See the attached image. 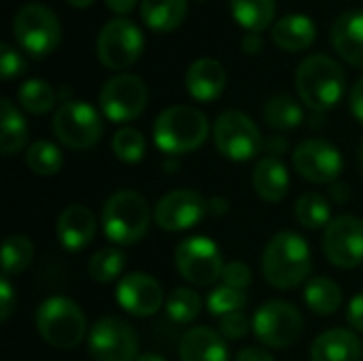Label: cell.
<instances>
[{
  "mask_svg": "<svg viewBox=\"0 0 363 361\" xmlns=\"http://www.w3.org/2000/svg\"><path fill=\"white\" fill-rule=\"evenodd\" d=\"M311 247L296 232H279L262 257L264 279L277 289H294L311 274Z\"/></svg>",
  "mask_w": 363,
  "mask_h": 361,
  "instance_id": "6da1fadb",
  "label": "cell"
},
{
  "mask_svg": "<svg viewBox=\"0 0 363 361\" xmlns=\"http://www.w3.org/2000/svg\"><path fill=\"white\" fill-rule=\"evenodd\" d=\"M345 87H347L345 70L334 57L325 53L308 55L298 66L296 89L302 102L317 113H325L334 109L345 96Z\"/></svg>",
  "mask_w": 363,
  "mask_h": 361,
  "instance_id": "7a4b0ae2",
  "label": "cell"
},
{
  "mask_svg": "<svg viewBox=\"0 0 363 361\" xmlns=\"http://www.w3.org/2000/svg\"><path fill=\"white\" fill-rule=\"evenodd\" d=\"M208 136V119L202 111L185 104L162 111L153 126L155 145L168 155L196 151Z\"/></svg>",
  "mask_w": 363,
  "mask_h": 361,
  "instance_id": "3957f363",
  "label": "cell"
},
{
  "mask_svg": "<svg viewBox=\"0 0 363 361\" xmlns=\"http://www.w3.org/2000/svg\"><path fill=\"white\" fill-rule=\"evenodd\" d=\"M151 226L149 202L134 189L115 191L102 209L104 236L115 245H134L143 240Z\"/></svg>",
  "mask_w": 363,
  "mask_h": 361,
  "instance_id": "277c9868",
  "label": "cell"
},
{
  "mask_svg": "<svg viewBox=\"0 0 363 361\" xmlns=\"http://www.w3.org/2000/svg\"><path fill=\"white\" fill-rule=\"evenodd\" d=\"M36 330L55 349H74L83 343L87 319L77 302L64 296L45 300L36 311Z\"/></svg>",
  "mask_w": 363,
  "mask_h": 361,
  "instance_id": "5b68a950",
  "label": "cell"
},
{
  "mask_svg": "<svg viewBox=\"0 0 363 361\" xmlns=\"http://www.w3.org/2000/svg\"><path fill=\"white\" fill-rule=\"evenodd\" d=\"M13 34L23 51L32 57L53 53L62 40V26L57 15L38 2L23 4L13 19Z\"/></svg>",
  "mask_w": 363,
  "mask_h": 361,
  "instance_id": "8992f818",
  "label": "cell"
},
{
  "mask_svg": "<svg viewBox=\"0 0 363 361\" xmlns=\"http://www.w3.org/2000/svg\"><path fill=\"white\" fill-rule=\"evenodd\" d=\"M213 138L219 153L232 162H249L264 149V140L255 121L242 111L234 109L217 117Z\"/></svg>",
  "mask_w": 363,
  "mask_h": 361,
  "instance_id": "52a82bcc",
  "label": "cell"
},
{
  "mask_svg": "<svg viewBox=\"0 0 363 361\" xmlns=\"http://www.w3.org/2000/svg\"><path fill=\"white\" fill-rule=\"evenodd\" d=\"M253 332L259 343L272 349L294 347L304 330V321L300 311L283 300H270L257 309L251 319Z\"/></svg>",
  "mask_w": 363,
  "mask_h": 361,
  "instance_id": "ba28073f",
  "label": "cell"
},
{
  "mask_svg": "<svg viewBox=\"0 0 363 361\" xmlns=\"http://www.w3.org/2000/svg\"><path fill=\"white\" fill-rule=\"evenodd\" d=\"M179 274L191 285H213L223 274V255L215 240L206 236H191L179 243L174 251Z\"/></svg>",
  "mask_w": 363,
  "mask_h": 361,
  "instance_id": "9c48e42d",
  "label": "cell"
},
{
  "mask_svg": "<svg viewBox=\"0 0 363 361\" xmlns=\"http://www.w3.org/2000/svg\"><path fill=\"white\" fill-rule=\"evenodd\" d=\"M53 132L62 145L81 151L94 147L100 140L104 126L91 104L68 100L53 115Z\"/></svg>",
  "mask_w": 363,
  "mask_h": 361,
  "instance_id": "30bf717a",
  "label": "cell"
},
{
  "mask_svg": "<svg viewBox=\"0 0 363 361\" xmlns=\"http://www.w3.org/2000/svg\"><path fill=\"white\" fill-rule=\"evenodd\" d=\"M143 32L130 19H111L98 34L96 53L102 66L111 70L130 68L143 53Z\"/></svg>",
  "mask_w": 363,
  "mask_h": 361,
  "instance_id": "8fae6325",
  "label": "cell"
},
{
  "mask_svg": "<svg viewBox=\"0 0 363 361\" xmlns=\"http://www.w3.org/2000/svg\"><path fill=\"white\" fill-rule=\"evenodd\" d=\"M149 102V89L136 74H117L100 89V109L106 119L125 123L136 119Z\"/></svg>",
  "mask_w": 363,
  "mask_h": 361,
  "instance_id": "7c38bea8",
  "label": "cell"
},
{
  "mask_svg": "<svg viewBox=\"0 0 363 361\" xmlns=\"http://www.w3.org/2000/svg\"><path fill=\"white\" fill-rule=\"evenodd\" d=\"M89 355L96 361H136L138 336L119 317H102L89 332Z\"/></svg>",
  "mask_w": 363,
  "mask_h": 361,
  "instance_id": "4fadbf2b",
  "label": "cell"
},
{
  "mask_svg": "<svg viewBox=\"0 0 363 361\" xmlns=\"http://www.w3.org/2000/svg\"><path fill=\"white\" fill-rule=\"evenodd\" d=\"M323 253L336 268H357L363 264V221L342 215L330 221L323 234Z\"/></svg>",
  "mask_w": 363,
  "mask_h": 361,
  "instance_id": "5bb4252c",
  "label": "cell"
},
{
  "mask_svg": "<svg viewBox=\"0 0 363 361\" xmlns=\"http://www.w3.org/2000/svg\"><path fill=\"white\" fill-rule=\"evenodd\" d=\"M294 166L302 179L323 185L334 183L340 177L345 162L340 151L332 143L323 138H311L298 145V149L294 151Z\"/></svg>",
  "mask_w": 363,
  "mask_h": 361,
  "instance_id": "9a60e30c",
  "label": "cell"
},
{
  "mask_svg": "<svg viewBox=\"0 0 363 361\" xmlns=\"http://www.w3.org/2000/svg\"><path fill=\"white\" fill-rule=\"evenodd\" d=\"M208 215V200L194 189H177L166 194L155 206V223L166 232H183L194 228Z\"/></svg>",
  "mask_w": 363,
  "mask_h": 361,
  "instance_id": "2e32d148",
  "label": "cell"
},
{
  "mask_svg": "<svg viewBox=\"0 0 363 361\" xmlns=\"http://www.w3.org/2000/svg\"><path fill=\"white\" fill-rule=\"evenodd\" d=\"M115 298L119 306L134 317H151L164 304V291L160 283L145 272L125 274L117 285Z\"/></svg>",
  "mask_w": 363,
  "mask_h": 361,
  "instance_id": "e0dca14e",
  "label": "cell"
},
{
  "mask_svg": "<svg viewBox=\"0 0 363 361\" xmlns=\"http://www.w3.org/2000/svg\"><path fill=\"white\" fill-rule=\"evenodd\" d=\"M57 238L66 251L85 249L96 236V217L83 204L66 206L57 217Z\"/></svg>",
  "mask_w": 363,
  "mask_h": 361,
  "instance_id": "ac0fdd59",
  "label": "cell"
},
{
  "mask_svg": "<svg viewBox=\"0 0 363 361\" xmlns=\"http://www.w3.org/2000/svg\"><path fill=\"white\" fill-rule=\"evenodd\" d=\"M330 36L336 53L345 62L363 68V9L340 15L334 21Z\"/></svg>",
  "mask_w": 363,
  "mask_h": 361,
  "instance_id": "d6986e66",
  "label": "cell"
},
{
  "mask_svg": "<svg viewBox=\"0 0 363 361\" xmlns=\"http://www.w3.org/2000/svg\"><path fill=\"white\" fill-rule=\"evenodd\" d=\"M185 87L198 102H213L223 94L225 87V68L213 60L202 57L196 60L185 74Z\"/></svg>",
  "mask_w": 363,
  "mask_h": 361,
  "instance_id": "ffe728a7",
  "label": "cell"
},
{
  "mask_svg": "<svg viewBox=\"0 0 363 361\" xmlns=\"http://www.w3.org/2000/svg\"><path fill=\"white\" fill-rule=\"evenodd\" d=\"M362 343L351 330L334 328L315 338L311 361H359Z\"/></svg>",
  "mask_w": 363,
  "mask_h": 361,
  "instance_id": "44dd1931",
  "label": "cell"
},
{
  "mask_svg": "<svg viewBox=\"0 0 363 361\" xmlns=\"http://www.w3.org/2000/svg\"><path fill=\"white\" fill-rule=\"evenodd\" d=\"M181 361H228L230 351L221 334L211 328H191L179 345Z\"/></svg>",
  "mask_w": 363,
  "mask_h": 361,
  "instance_id": "7402d4cb",
  "label": "cell"
},
{
  "mask_svg": "<svg viewBox=\"0 0 363 361\" xmlns=\"http://www.w3.org/2000/svg\"><path fill=\"white\" fill-rule=\"evenodd\" d=\"M253 189L266 202H281L289 191V172L279 157H264L253 170Z\"/></svg>",
  "mask_w": 363,
  "mask_h": 361,
  "instance_id": "603a6c76",
  "label": "cell"
},
{
  "mask_svg": "<svg viewBox=\"0 0 363 361\" xmlns=\"http://www.w3.org/2000/svg\"><path fill=\"white\" fill-rule=\"evenodd\" d=\"M317 38V28L306 15H285L272 28V40L283 51H304Z\"/></svg>",
  "mask_w": 363,
  "mask_h": 361,
  "instance_id": "cb8c5ba5",
  "label": "cell"
},
{
  "mask_svg": "<svg viewBox=\"0 0 363 361\" xmlns=\"http://www.w3.org/2000/svg\"><path fill=\"white\" fill-rule=\"evenodd\" d=\"M187 15V0H143L140 17L153 32L177 30Z\"/></svg>",
  "mask_w": 363,
  "mask_h": 361,
  "instance_id": "d4e9b609",
  "label": "cell"
},
{
  "mask_svg": "<svg viewBox=\"0 0 363 361\" xmlns=\"http://www.w3.org/2000/svg\"><path fill=\"white\" fill-rule=\"evenodd\" d=\"M28 143V123L9 98L0 102V151L4 155L17 153Z\"/></svg>",
  "mask_w": 363,
  "mask_h": 361,
  "instance_id": "484cf974",
  "label": "cell"
},
{
  "mask_svg": "<svg viewBox=\"0 0 363 361\" xmlns=\"http://www.w3.org/2000/svg\"><path fill=\"white\" fill-rule=\"evenodd\" d=\"M304 302L315 315H334L342 304V289L328 277H315L304 287Z\"/></svg>",
  "mask_w": 363,
  "mask_h": 361,
  "instance_id": "4316f807",
  "label": "cell"
},
{
  "mask_svg": "<svg viewBox=\"0 0 363 361\" xmlns=\"http://www.w3.org/2000/svg\"><path fill=\"white\" fill-rule=\"evenodd\" d=\"M234 19L249 32H264L274 19V0H230Z\"/></svg>",
  "mask_w": 363,
  "mask_h": 361,
  "instance_id": "83f0119b",
  "label": "cell"
},
{
  "mask_svg": "<svg viewBox=\"0 0 363 361\" xmlns=\"http://www.w3.org/2000/svg\"><path fill=\"white\" fill-rule=\"evenodd\" d=\"M264 117H266L270 128L287 132V130H296L302 123L304 113H302V106L291 96L279 94L266 102Z\"/></svg>",
  "mask_w": 363,
  "mask_h": 361,
  "instance_id": "f1b7e54d",
  "label": "cell"
},
{
  "mask_svg": "<svg viewBox=\"0 0 363 361\" xmlns=\"http://www.w3.org/2000/svg\"><path fill=\"white\" fill-rule=\"evenodd\" d=\"M296 219L300 226L308 230L328 228L332 221V206L321 194L308 191L300 196V200L296 202Z\"/></svg>",
  "mask_w": 363,
  "mask_h": 361,
  "instance_id": "f546056e",
  "label": "cell"
},
{
  "mask_svg": "<svg viewBox=\"0 0 363 361\" xmlns=\"http://www.w3.org/2000/svg\"><path fill=\"white\" fill-rule=\"evenodd\" d=\"M26 164L38 177H53L62 170L64 157H62V151L53 143L36 140L26 151Z\"/></svg>",
  "mask_w": 363,
  "mask_h": 361,
  "instance_id": "4dcf8cb0",
  "label": "cell"
},
{
  "mask_svg": "<svg viewBox=\"0 0 363 361\" xmlns=\"http://www.w3.org/2000/svg\"><path fill=\"white\" fill-rule=\"evenodd\" d=\"M34 257V245L30 238L21 234H13L4 240L2 247V272L4 277H15L21 274Z\"/></svg>",
  "mask_w": 363,
  "mask_h": 361,
  "instance_id": "1f68e13d",
  "label": "cell"
},
{
  "mask_svg": "<svg viewBox=\"0 0 363 361\" xmlns=\"http://www.w3.org/2000/svg\"><path fill=\"white\" fill-rule=\"evenodd\" d=\"M17 100H19L21 109H26L28 113H32V115H45L55 104V91H53V87L47 81H43V79H30V81H26L19 87Z\"/></svg>",
  "mask_w": 363,
  "mask_h": 361,
  "instance_id": "d6a6232c",
  "label": "cell"
},
{
  "mask_svg": "<svg viewBox=\"0 0 363 361\" xmlns=\"http://www.w3.org/2000/svg\"><path fill=\"white\" fill-rule=\"evenodd\" d=\"M202 311V298L187 287H177L166 300V315L174 323H191Z\"/></svg>",
  "mask_w": 363,
  "mask_h": 361,
  "instance_id": "836d02e7",
  "label": "cell"
},
{
  "mask_svg": "<svg viewBox=\"0 0 363 361\" xmlns=\"http://www.w3.org/2000/svg\"><path fill=\"white\" fill-rule=\"evenodd\" d=\"M123 266H125V257L121 251L100 249L98 253L91 255V260L87 264V272L96 283H111V281L119 279V274L123 272Z\"/></svg>",
  "mask_w": 363,
  "mask_h": 361,
  "instance_id": "e575fe53",
  "label": "cell"
},
{
  "mask_svg": "<svg viewBox=\"0 0 363 361\" xmlns=\"http://www.w3.org/2000/svg\"><path fill=\"white\" fill-rule=\"evenodd\" d=\"M147 143L145 136L136 128H121L113 136V153L125 162V164H136L145 157Z\"/></svg>",
  "mask_w": 363,
  "mask_h": 361,
  "instance_id": "d590c367",
  "label": "cell"
},
{
  "mask_svg": "<svg viewBox=\"0 0 363 361\" xmlns=\"http://www.w3.org/2000/svg\"><path fill=\"white\" fill-rule=\"evenodd\" d=\"M206 306H208L211 315L223 317V315L242 311L247 306V296H245V291H238V289H232L228 285H221V287L211 291V296L206 300Z\"/></svg>",
  "mask_w": 363,
  "mask_h": 361,
  "instance_id": "8d00e7d4",
  "label": "cell"
},
{
  "mask_svg": "<svg viewBox=\"0 0 363 361\" xmlns=\"http://www.w3.org/2000/svg\"><path fill=\"white\" fill-rule=\"evenodd\" d=\"M249 330H253V326L242 311L219 317V334L228 340H240L249 334Z\"/></svg>",
  "mask_w": 363,
  "mask_h": 361,
  "instance_id": "74e56055",
  "label": "cell"
},
{
  "mask_svg": "<svg viewBox=\"0 0 363 361\" xmlns=\"http://www.w3.org/2000/svg\"><path fill=\"white\" fill-rule=\"evenodd\" d=\"M221 279H223V285L245 291L251 285V268L245 262H230L225 264Z\"/></svg>",
  "mask_w": 363,
  "mask_h": 361,
  "instance_id": "f35d334b",
  "label": "cell"
},
{
  "mask_svg": "<svg viewBox=\"0 0 363 361\" xmlns=\"http://www.w3.org/2000/svg\"><path fill=\"white\" fill-rule=\"evenodd\" d=\"M23 70H26L23 57L9 43H2L0 45V72H2V79L9 81V79L21 74Z\"/></svg>",
  "mask_w": 363,
  "mask_h": 361,
  "instance_id": "ab89813d",
  "label": "cell"
},
{
  "mask_svg": "<svg viewBox=\"0 0 363 361\" xmlns=\"http://www.w3.org/2000/svg\"><path fill=\"white\" fill-rule=\"evenodd\" d=\"M13 309H15V294L9 283V277H2L0 279V319L9 321Z\"/></svg>",
  "mask_w": 363,
  "mask_h": 361,
  "instance_id": "60d3db41",
  "label": "cell"
},
{
  "mask_svg": "<svg viewBox=\"0 0 363 361\" xmlns=\"http://www.w3.org/2000/svg\"><path fill=\"white\" fill-rule=\"evenodd\" d=\"M347 321L353 330L363 332V294L355 296L347 309Z\"/></svg>",
  "mask_w": 363,
  "mask_h": 361,
  "instance_id": "b9f144b4",
  "label": "cell"
},
{
  "mask_svg": "<svg viewBox=\"0 0 363 361\" xmlns=\"http://www.w3.org/2000/svg\"><path fill=\"white\" fill-rule=\"evenodd\" d=\"M349 104H351V113L355 115V119L363 123V79H359L353 85L351 96H349Z\"/></svg>",
  "mask_w": 363,
  "mask_h": 361,
  "instance_id": "7bdbcfd3",
  "label": "cell"
},
{
  "mask_svg": "<svg viewBox=\"0 0 363 361\" xmlns=\"http://www.w3.org/2000/svg\"><path fill=\"white\" fill-rule=\"evenodd\" d=\"M236 361H274V357L264 351V349H257V347H245L238 351Z\"/></svg>",
  "mask_w": 363,
  "mask_h": 361,
  "instance_id": "ee69618b",
  "label": "cell"
},
{
  "mask_svg": "<svg viewBox=\"0 0 363 361\" xmlns=\"http://www.w3.org/2000/svg\"><path fill=\"white\" fill-rule=\"evenodd\" d=\"M264 151L268 153V157H279L287 151V140L283 136H270L264 143Z\"/></svg>",
  "mask_w": 363,
  "mask_h": 361,
  "instance_id": "f6af8a7d",
  "label": "cell"
},
{
  "mask_svg": "<svg viewBox=\"0 0 363 361\" xmlns=\"http://www.w3.org/2000/svg\"><path fill=\"white\" fill-rule=\"evenodd\" d=\"M242 49L247 51V53H259L262 49H264V38L257 34V32H247L245 36H242Z\"/></svg>",
  "mask_w": 363,
  "mask_h": 361,
  "instance_id": "bcb514c9",
  "label": "cell"
},
{
  "mask_svg": "<svg viewBox=\"0 0 363 361\" xmlns=\"http://www.w3.org/2000/svg\"><path fill=\"white\" fill-rule=\"evenodd\" d=\"M104 2L117 15H125V13H130L136 6V0H104Z\"/></svg>",
  "mask_w": 363,
  "mask_h": 361,
  "instance_id": "7dc6e473",
  "label": "cell"
},
{
  "mask_svg": "<svg viewBox=\"0 0 363 361\" xmlns=\"http://www.w3.org/2000/svg\"><path fill=\"white\" fill-rule=\"evenodd\" d=\"M330 191H332L336 202H347L349 200V185H345V183H334Z\"/></svg>",
  "mask_w": 363,
  "mask_h": 361,
  "instance_id": "c3c4849f",
  "label": "cell"
},
{
  "mask_svg": "<svg viewBox=\"0 0 363 361\" xmlns=\"http://www.w3.org/2000/svg\"><path fill=\"white\" fill-rule=\"evenodd\" d=\"M228 211V202L221 200V198H213L208 200V213L211 215H223Z\"/></svg>",
  "mask_w": 363,
  "mask_h": 361,
  "instance_id": "681fc988",
  "label": "cell"
},
{
  "mask_svg": "<svg viewBox=\"0 0 363 361\" xmlns=\"http://www.w3.org/2000/svg\"><path fill=\"white\" fill-rule=\"evenodd\" d=\"M136 361H166V357H162L157 353H145V355H138Z\"/></svg>",
  "mask_w": 363,
  "mask_h": 361,
  "instance_id": "f907efd6",
  "label": "cell"
},
{
  "mask_svg": "<svg viewBox=\"0 0 363 361\" xmlns=\"http://www.w3.org/2000/svg\"><path fill=\"white\" fill-rule=\"evenodd\" d=\"M68 4H72V6H77V9H85V6H89V4H94L96 0H66Z\"/></svg>",
  "mask_w": 363,
  "mask_h": 361,
  "instance_id": "816d5d0a",
  "label": "cell"
},
{
  "mask_svg": "<svg viewBox=\"0 0 363 361\" xmlns=\"http://www.w3.org/2000/svg\"><path fill=\"white\" fill-rule=\"evenodd\" d=\"M357 164H359V168H362L363 172V145L359 147V153H357Z\"/></svg>",
  "mask_w": 363,
  "mask_h": 361,
  "instance_id": "f5cc1de1",
  "label": "cell"
}]
</instances>
